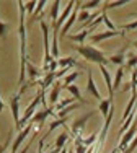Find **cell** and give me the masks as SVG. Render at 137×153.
Instances as JSON below:
<instances>
[{
	"mask_svg": "<svg viewBox=\"0 0 137 153\" xmlns=\"http://www.w3.org/2000/svg\"><path fill=\"white\" fill-rule=\"evenodd\" d=\"M18 10H20V25H18V36H20V78H18V85L23 86L25 76H26V64H28L26 28H25V10H26V5L23 2H18Z\"/></svg>",
	"mask_w": 137,
	"mask_h": 153,
	"instance_id": "1",
	"label": "cell"
},
{
	"mask_svg": "<svg viewBox=\"0 0 137 153\" xmlns=\"http://www.w3.org/2000/svg\"><path fill=\"white\" fill-rule=\"evenodd\" d=\"M75 51H77V52L88 62H93V64H98V65H104V67L109 64V59L104 56L101 51L96 49L95 46H86V44L75 46Z\"/></svg>",
	"mask_w": 137,
	"mask_h": 153,
	"instance_id": "2",
	"label": "cell"
},
{
	"mask_svg": "<svg viewBox=\"0 0 137 153\" xmlns=\"http://www.w3.org/2000/svg\"><path fill=\"white\" fill-rule=\"evenodd\" d=\"M39 26L42 30V39H44V60H42V72H49V65L54 60L51 56V49H49V25L44 20L39 21Z\"/></svg>",
	"mask_w": 137,
	"mask_h": 153,
	"instance_id": "3",
	"label": "cell"
},
{
	"mask_svg": "<svg viewBox=\"0 0 137 153\" xmlns=\"http://www.w3.org/2000/svg\"><path fill=\"white\" fill-rule=\"evenodd\" d=\"M41 101H42V91H39V93L34 96V100L30 103V106L26 108V111H25V116L20 119V124H18V126L15 127L16 130H20V132H21V130H23V127H25V124H28V122L31 121V117H33L34 112H36V108H38V104H41Z\"/></svg>",
	"mask_w": 137,
	"mask_h": 153,
	"instance_id": "4",
	"label": "cell"
},
{
	"mask_svg": "<svg viewBox=\"0 0 137 153\" xmlns=\"http://www.w3.org/2000/svg\"><path fill=\"white\" fill-rule=\"evenodd\" d=\"M137 135V126H134V124H132L131 127H129V130L127 132L124 134V135L121 137V140H119V143H118V147H116V150L118 152H124L126 148H127V145L131 143L132 140H134V137Z\"/></svg>",
	"mask_w": 137,
	"mask_h": 153,
	"instance_id": "5",
	"label": "cell"
},
{
	"mask_svg": "<svg viewBox=\"0 0 137 153\" xmlns=\"http://www.w3.org/2000/svg\"><path fill=\"white\" fill-rule=\"evenodd\" d=\"M100 67V72H101L103 78H104V83H106V88H108V100L111 101V103H114V90H113V76H111L109 70H108L104 65H98Z\"/></svg>",
	"mask_w": 137,
	"mask_h": 153,
	"instance_id": "6",
	"label": "cell"
},
{
	"mask_svg": "<svg viewBox=\"0 0 137 153\" xmlns=\"http://www.w3.org/2000/svg\"><path fill=\"white\" fill-rule=\"evenodd\" d=\"M33 127H34L33 124H28V126L25 127V129L15 137V140H13V145H12V152H10V153H16V152H18V148L21 147V143L25 142V138L30 135V132L33 130Z\"/></svg>",
	"mask_w": 137,
	"mask_h": 153,
	"instance_id": "7",
	"label": "cell"
},
{
	"mask_svg": "<svg viewBox=\"0 0 137 153\" xmlns=\"http://www.w3.org/2000/svg\"><path fill=\"white\" fill-rule=\"evenodd\" d=\"M92 116H93V112H86V114L82 116L80 119L74 121V124H72V135L77 137V138H80L82 137V130H83V127H85V122L88 121Z\"/></svg>",
	"mask_w": 137,
	"mask_h": 153,
	"instance_id": "8",
	"label": "cell"
},
{
	"mask_svg": "<svg viewBox=\"0 0 137 153\" xmlns=\"http://www.w3.org/2000/svg\"><path fill=\"white\" fill-rule=\"evenodd\" d=\"M116 36H126L124 31L118 30V31H104V33H98V34H93L90 36V41L93 42V44H96V42L100 41H104V39H111V38H116Z\"/></svg>",
	"mask_w": 137,
	"mask_h": 153,
	"instance_id": "9",
	"label": "cell"
},
{
	"mask_svg": "<svg viewBox=\"0 0 137 153\" xmlns=\"http://www.w3.org/2000/svg\"><path fill=\"white\" fill-rule=\"evenodd\" d=\"M20 98L21 94L18 93L15 96L10 98V109H12V116H13V121H15V127L20 124Z\"/></svg>",
	"mask_w": 137,
	"mask_h": 153,
	"instance_id": "10",
	"label": "cell"
},
{
	"mask_svg": "<svg viewBox=\"0 0 137 153\" xmlns=\"http://www.w3.org/2000/svg\"><path fill=\"white\" fill-rule=\"evenodd\" d=\"M127 47H129V44L126 46V47H122L119 52H116V54H113L111 57H108V59H109V64L119 65V67H124V65H126V60H127V57H126V51H127Z\"/></svg>",
	"mask_w": 137,
	"mask_h": 153,
	"instance_id": "11",
	"label": "cell"
},
{
	"mask_svg": "<svg viewBox=\"0 0 137 153\" xmlns=\"http://www.w3.org/2000/svg\"><path fill=\"white\" fill-rule=\"evenodd\" d=\"M86 90H88V93L92 94L95 100H98L100 103H101V94H100L98 91V88H96V85H95V80H93V74H92V70H88V82H86Z\"/></svg>",
	"mask_w": 137,
	"mask_h": 153,
	"instance_id": "12",
	"label": "cell"
},
{
	"mask_svg": "<svg viewBox=\"0 0 137 153\" xmlns=\"http://www.w3.org/2000/svg\"><path fill=\"white\" fill-rule=\"evenodd\" d=\"M78 5H80V3H77V8H74V12H72V15H70V18H68V20L66 21V25H64V28L62 30H60V36H67V33L70 31V28L74 26V23L75 21L78 20V16H77V12H78Z\"/></svg>",
	"mask_w": 137,
	"mask_h": 153,
	"instance_id": "13",
	"label": "cell"
},
{
	"mask_svg": "<svg viewBox=\"0 0 137 153\" xmlns=\"http://www.w3.org/2000/svg\"><path fill=\"white\" fill-rule=\"evenodd\" d=\"M90 33H92V30H83V31L78 33V34H70V36H68V39H70V41H74V42H78L80 46H83L85 39L88 38Z\"/></svg>",
	"mask_w": 137,
	"mask_h": 153,
	"instance_id": "14",
	"label": "cell"
},
{
	"mask_svg": "<svg viewBox=\"0 0 137 153\" xmlns=\"http://www.w3.org/2000/svg\"><path fill=\"white\" fill-rule=\"evenodd\" d=\"M60 90H62L60 83H54V86H52V90H51V94H49V104H51V108H54V104H56L57 100H59Z\"/></svg>",
	"mask_w": 137,
	"mask_h": 153,
	"instance_id": "15",
	"label": "cell"
},
{
	"mask_svg": "<svg viewBox=\"0 0 137 153\" xmlns=\"http://www.w3.org/2000/svg\"><path fill=\"white\" fill-rule=\"evenodd\" d=\"M59 62V67L60 68H68V67H78L77 60H75V57L68 56V57H64V59H57Z\"/></svg>",
	"mask_w": 137,
	"mask_h": 153,
	"instance_id": "16",
	"label": "cell"
},
{
	"mask_svg": "<svg viewBox=\"0 0 137 153\" xmlns=\"http://www.w3.org/2000/svg\"><path fill=\"white\" fill-rule=\"evenodd\" d=\"M64 88H66L67 91H68V93L72 94V96L75 98V100H78V101H80L82 104H86V101L83 100V98H82L80 90H78V86H77V85H68V86H64Z\"/></svg>",
	"mask_w": 137,
	"mask_h": 153,
	"instance_id": "17",
	"label": "cell"
},
{
	"mask_svg": "<svg viewBox=\"0 0 137 153\" xmlns=\"http://www.w3.org/2000/svg\"><path fill=\"white\" fill-rule=\"evenodd\" d=\"M68 134L67 132H62V134H59V137L56 138V143H54V147L57 148V150H62L64 147H66V143L68 142Z\"/></svg>",
	"mask_w": 137,
	"mask_h": 153,
	"instance_id": "18",
	"label": "cell"
},
{
	"mask_svg": "<svg viewBox=\"0 0 137 153\" xmlns=\"http://www.w3.org/2000/svg\"><path fill=\"white\" fill-rule=\"evenodd\" d=\"M54 78H56V72H49V74L46 75V78L41 82V90L42 91H46L51 85H54Z\"/></svg>",
	"mask_w": 137,
	"mask_h": 153,
	"instance_id": "19",
	"label": "cell"
},
{
	"mask_svg": "<svg viewBox=\"0 0 137 153\" xmlns=\"http://www.w3.org/2000/svg\"><path fill=\"white\" fill-rule=\"evenodd\" d=\"M131 2V0H118V2H106L103 5V12L106 13L109 8H118V7H124V5H127V3Z\"/></svg>",
	"mask_w": 137,
	"mask_h": 153,
	"instance_id": "20",
	"label": "cell"
},
{
	"mask_svg": "<svg viewBox=\"0 0 137 153\" xmlns=\"http://www.w3.org/2000/svg\"><path fill=\"white\" fill-rule=\"evenodd\" d=\"M122 78H124V67H119L116 70V76L113 80V90H118L122 83Z\"/></svg>",
	"mask_w": 137,
	"mask_h": 153,
	"instance_id": "21",
	"label": "cell"
},
{
	"mask_svg": "<svg viewBox=\"0 0 137 153\" xmlns=\"http://www.w3.org/2000/svg\"><path fill=\"white\" fill-rule=\"evenodd\" d=\"M114 103H111L109 100H103L101 103H100V106H98V109H100V112L103 114V117L106 119L108 117V114H109V109H111V106H113Z\"/></svg>",
	"mask_w": 137,
	"mask_h": 153,
	"instance_id": "22",
	"label": "cell"
},
{
	"mask_svg": "<svg viewBox=\"0 0 137 153\" xmlns=\"http://www.w3.org/2000/svg\"><path fill=\"white\" fill-rule=\"evenodd\" d=\"M59 7H60V2L59 0H56V2H52L51 5V18H52V25H56V21L59 20Z\"/></svg>",
	"mask_w": 137,
	"mask_h": 153,
	"instance_id": "23",
	"label": "cell"
},
{
	"mask_svg": "<svg viewBox=\"0 0 137 153\" xmlns=\"http://www.w3.org/2000/svg\"><path fill=\"white\" fill-rule=\"evenodd\" d=\"M46 0H41V2H38V7H36V10H34V13H33V16H31V20H30V23H33V21H36L39 16H41V13H42V10H44V7H46Z\"/></svg>",
	"mask_w": 137,
	"mask_h": 153,
	"instance_id": "24",
	"label": "cell"
},
{
	"mask_svg": "<svg viewBox=\"0 0 137 153\" xmlns=\"http://www.w3.org/2000/svg\"><path fill=\"white\" fill-rule=\"evenodd\" d=\"M68 121V117H64V119H56V121H52L51 124H49V130H48V134H46L44 137H48L49 134L52 132L54 129H57V127H60V126H64V124H66Z\"/></svg>",
	"mask_w": 137,
	"mask_h": 153,
	"instance_id": "25",
	"label": "cell"
},
{
	"mask_svg": "<svg viewBox=\"0 0 137 153\" xmlns=\"http://www.w3.org/2000/svg\"><path fill=\"white\" fill-rule=\"evenodd\" d=\"M78 106H80V104L78 103H74V104H70V106H67L66 109H62V111L59 112V119H64V117H68V114H70L72 111H75V109H78Z\"/></svg>",
	"mask_w": 137,
	"mask_h": 153,
	"instance_id": "26",
	"label": "cell"
},
{
	"mask_svg": "<svg viewBox=\"0 0 137 153\" xmlns=\"http://www.w3.org/2000/svg\"><path fill=\"white\" fill-rule=\"evenodd\" d=\"M74 100L75 98H67V100H62L60 103H57L56 106H54V111H62V109H66L67 106H70V104H74Z\"/></svg>",
	"mask_w": 137,
	"mask_h": 153,
	"instance_id": "27",
	"label": "cell"
},
{
	"mask_svg": "<svg viewBox=\"0 0 137 153\" xmlns=\"http://www.w3.org/2000/svg\"><path fill=\"white\" fill-rule=\"evenodd\" d=\"M100 5H101V2H100V0H92V2H85V3H82L80 8H82V10H85V12H88V10H93V8H96V7H100Z\"/></svg>",
	"mask_w": 137,
	"mask_h": 153,
	"instance_id": "28",
	"label": "cell"
},
{
	"mask_svg": "<svg viewBox=\"0 0 137 153\" xmlns=\"http://www.w3.org/2000/svg\"><path fill=\"white\" fill-rule=\"evenodd\" d=\"M82 75V72H72L70 75H67L66 76V80H64V83H66V86H68V85H72V83L75 82V80L78 78V76Z\"/></svg>",
	"mask_w": 137,
	"mask_h": 153,
	"instance_id": "29",
	"label": "cell"
},
{
	"mask_svg": "<svg viewBox=\"0 0 137 153\" xmlns=\"http://www.w3.org/2000/svg\"><path fill=\"white\" fill-rule=\"evenodd\" d=\"M101 16H103V23L108 26V31H118V28L114 26L113 23H111V20L108 18V15H106V13H104V12H101Z\"/></svg>",
	"mask_w": 137,
	"mask_h": 153,
	"instance_id": "30",
	"label": "cell"
},
{
	"mask_svg": "<svg viewBox=\"0 0 137 153\" xmlns=\"http://www.w3.org/2000/svg\"><path fill=\"white\" fill-rule=\"evenodd\" d=\"M134 67H137V56H129L127 60H126L124 68H134Z\"/></svg>",
	"mask_w": 137,
	"mask_h": 153,
	"instance_id": "31",
	"label": "cell"
},
{
	"mask_svg": "<svg viewBox=\"0 0 137 153\" xmlns=\"http://www.w3.org/2000/svg\"><path fill=\"white\" fill-rule=\"evenodd\" d=\"M119 30L121 31H136L137 30V20L136 21H131V23H127V25H122Z\"/></svg>",
	"mask_w": 137,
	"mask_h": 153,
	"instance_id": "32",
	"label": "cell"
},
{
	"mask_svg": "<svg viewBox=\"0 0 137 153\" xmlns=\"http://www.w3.org/2000/svg\"><path fill=\"white\" fill-rule=\"evenodd\" d=\"M25 5H26V12L30 13L31 16H33V13H34L36 7H38V2H34V0H31V2H26Z\"/></svg>",
	"mask_w": 137,
	"mask_h": 153,
	"instance_id": "33",
	"label": "cell"
},
{
	"mask_svg": "<svg viewBox=\"0 0 137 153\" xmlns=\"http://www.w3.org/2000/svg\"><path fill=\"white\" fill-rule=\"evenodd\" d=\"M90 18H92V15H90L88 12H85V10H82L80 15H78V20H77V21H80V23H83V25H85L86 21L90 20Z\"/></svg>",
	"mask_w": 137,
	"mask_h": 153,
	"instance_id": "34",
	"label": "cell"
},
{
	"mask_svg": "<svg viewBox=\"0 0 137 153\" xmlns=\"http://www.w3.org/2000/svg\"><path fill=\"white\" fill-rule=\"evenodd\" d=\"M136 148H137V135L134 137V140H132L131 143L127 145V148H126V150L122 152V153H134V150H136Z\"/></svg>",
	"mask_w": 137,
	"mask_h": 153,
	"instance_id": "35",
	"label": "cell"
},
{
	"mask_svg": "<svg viewBox=\"0 0 137 153\" xmlns=\"http://www.w3.org/2000/svg\"><path fill=\"white\" fill-rule=\"evenodd\" d=\"M86 150H88V148H86L83 143H80L78 140H75V152L77 153H86Z\"/></svg>",
	"mask_w": 137,
	"mask_h": 153,
	"instance_id": "36",
	"label": "cell"
},
{
	"mask_svg": "<svg viewBox=\"0 0 137 153\" xmlns=\"http://www.w3.org/2000/svg\"><path fill=\"white\" fill-rule=\"evenodd\" d=\"M7 30H8V25L0 20V38H5L7 36Z\"/></svg>",
	"mask_w": 137,
	"mask_h": 153,
	"instance_id": "37",
	"label": "cell"
},
{
	"mask_svg": "<svg viewBox=\"0 0 137 153\" xmlns=\"http://www.w3.org/2000/svg\"><path fill=\"white\" fill-rule=\"evenodd\" d=\"M57 67H59V62H57V59H54L51 62V65H49V72H57ZM48 72V74H49Z\"/></svg>",
	"mask_w": 137,
	"mask_h": 153,
	"instance_id": "38",
	"label": "cell"
},
{
	"mask_svg": "<svg viewBox=\"0 0 137 153\" xmlns=\"http://www.w3.org/2000/svg\"><path fill=\"white\" fill-rule=\"evenodd\" d=\"M3 111V101H2V98H0V112Z\"/></svg>",
	"mask_w": 137,
	"mask_h": 153,
	"instance_id": "39",
	"label": "cell"
},
{
	"mask_svg": "<svg viewBox=\"0 0 137 153\" xmlns=\"http://www.w3.org/2000/svg\"><path fill=\"white\" fill-rule=\"evenodd\" d=\"M131 44H132V46H134L136 49H137V41H134V42H131Z\"/></svg>",
	"mask_w": 137,
	"mask_h": 153,
	"instance_id": "40",
	"label": "cell"
},
{
	"mask_svg": "<svg viewBox=\"0 0 137 153\" xmlns=\"http://www.w3.org/2000/svg\"><path fill=\"white\" fill-rule=\"evenodd\" d=\"M68 153H74V148H68Z\"/></svg>",
	"mask_w": 137,
	"mask_h": 153,
	"instance_id": "41",
	"label": "cell"
}]
</instances>
